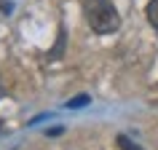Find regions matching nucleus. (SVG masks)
Returning a JSON list of instances; mask_svg holds the SVG:
<instances>
[{
	"label": "nucleus",
	"instance_id": "obj_1",
	"mask_svg": "<svg viewBox=\"0 0 158 150\" xmlns=\"http://www.w3.org/2000/svg\"><path fill=\"white\" fill-rule=\"evenodd\" d=\"M83 16L94 35H113L121 27V14L113 0H83Z\"/></svg>",
	"mask_w": 158,
	"mask_h": 150
},
{
	"label": "nucleus",
	"instance_id": "obj_2",
	"mask_svg": "<svg viewBox=\"0 0 158 150\" xmlns=\"http://www.w3.org/2000/svg\"><path fill=\"white\" fill-rule=\"evenodd\" d=\"M145 16H148V24L158 30V0H150L145 6Z\"/></svg>",
	"mask_w": 158,
	"mask_h": 150
},
{
	"label": "nucleus",
	"instance_id": "obj_3",
	"mask_svg": "<svg viewBox=\"0 0 158 150\" xmlns=\"http://www.w3.org/2000/svg\"><path fill=\"white\" fill-rule=\"evenodd\" d=\"M62 51H64V27H59V38H56V46L48 51V59L54 62V59L62 56Z\"/></svg>",
	"mask_w": 158,
	"mask_h": 150
},
{
	"label": "nucleus",
	"instance_id": "obj_4",
	"mask_svg": "<svg viewBox=\"0 0 158 150\" xmlns=\"http://www.w3.org/2000/svg\"><path fill=\"white\" fill-rule=\"evenodd\" d=\"M115 142H118V148H121V150H142L139 145H137L134 140H129L126 134H118V137H115Z\"/></svg>",
	"mask_w": 158,
	"mask_h": 150
},
{
	"label": "nucleus",
	"instance_id": "obj_5",
	"mask_svg": "<svg viewBox=\"0 0 158 150\" xmlns=\"http://www.w3.org/2000/svg\"><path fill=\"white\" fill-rule=\"evenodd\" d=\"M89 102H91V97H89V94H78V97H73V99L67 102V107H70V110H75V107H86Z\"/></svg>",
	"mask_w": 158,
	"mask_h": 150
},
{
	"label": "nucleus",
	"instance_id": "obj_6",
	"mask_svg": "<svg viewBox=\"0 0 158 150\" xmlns=\"http://www.w3.org/2000/svg\"><path fill=\"white\" fill-rule=\"evenodd\" d=\"M3 97H6V89H3V86H0V99H3Z\"/></svg>",
	"mask_w": 158,
	"mask_h": 150
}]
</instances>
